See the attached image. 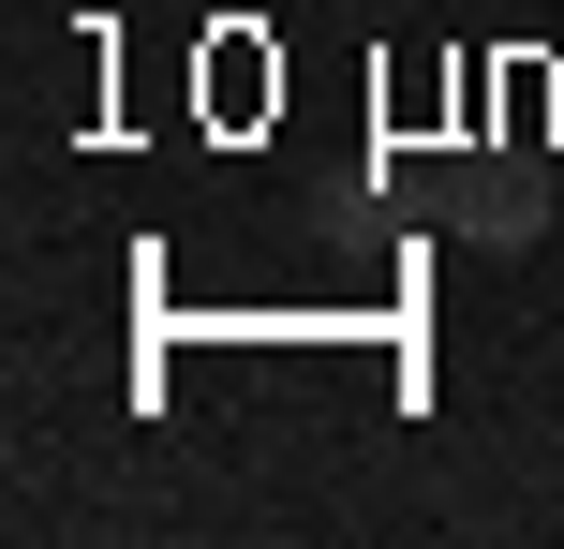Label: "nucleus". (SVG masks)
<instances>
[{
    "label": "nucleus",
    "instance_id": "f257e3e1",
    "mask_svg": "<svg viewBox=\"0 0 564 549\" xmlns=\"http://www.w3.org/2000/svg\"><path fill=\"white\" fill-rule=\"evenodd\" d=\"M460 238H476V253H520V238H535V194H520V178H460Z\"/></svg>",
    "mask_w": 564,
    "mask_h": 549
}]
</instances>
